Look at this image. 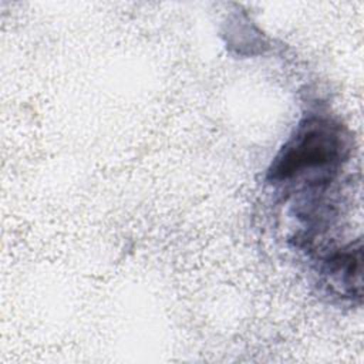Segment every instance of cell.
<instances>
[{
    "label": "cell",
    "instance_id": "cell-2",
    "mask_svg": "<svg viewBox=\"0 0 364 364\" xmlns=\"http://www.w3.org/2000/svg\"><path fill=\"white\" fill-rule=\"evenodd\" d=\"M360 240L324 259V274L346 296H361V246Z\"/></svg>",
    "mask_w": 364,
    "mask_h": 364
},
{
    "label": "cell",
    "instance_id": "cell-1",
    "mask_svg": "<svg viewBox=\"0 0 364 364\" xmlns=\"http://www.w3.org/2000/svg\"><path fill=\"white\" fill-rule=\"evenodd\" d=\"M348 154V138L341 125L323 117H310L299 124L274 156L267 179L272 183H290L309 178L317 182V173L327 181Z\"/></svg>",
    "mask_w": 364,
    "mask_h": 364
}]
</instances>
